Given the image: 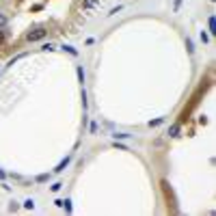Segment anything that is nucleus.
I'll return each instance as SVG.
<instances>
[{
    "label": "nucleus",
    "mask_w": 216,
    "mask_h": 216,
    "mask_svg": "<svg viewBox=\"0 0 216 216\" xmlns=\"http://www.w3.org/2000/svg\"><path fill=\"white\" fill-rule=\"evenodd\" d=\"M45 37H48V30L39 28V30H33V33H28V35H26V41L35 43V41H41V39H45Z\"/></svg>",
    "instance_id": "obj_1"
},
{
    "label": "nucleus",
    "mask_w": 216,
    "mask_h": 216,
    "mask_svg": "<svg viewBox=\"0 0 216 216\" xmlns=\"http://www.w3.org/2000/svg\"><path fill=\"white\" fill-rule=\"evenodd\" d=\"M97 2H100V0H82V9H84V11H91Z\"/></svg>",
    "instance_id": "obj_2"
},
{
    "label": "nucleus",
    "mask_w": 216,
    "mask_h": 216,
    "mask_svg": "<svg viewBox=\"0 0 216 216\" xmlns=\"http://www.w3.org/2000/svg\"><path fill=\"white\" fill-rule=\"evenodd\" d=\"M67 164H69V158H65V160H63V162H61V164L56 166V169H54V171H56V173H61V171H65V166H67Z\"/></svg>",
    "instance_id": "obj_3"
},
{
    "label": "nucleus",
    "mask_w": 216,
    "mask_h": 216,
    "mask_svg": "<svg viewBox=\"0 0 216 216\" xmlns=\"http://www.w3.org/2000/svg\"><path fill=\"white\" fill-rule=\"evenodd\" d=\"M177 132H179V123H175V126L169 130V136H177Z\"/></svg>",
    "instance_id": "obj_4"
},
{
    "label": "nucleus",
    "mask_w": 216,
    "mask_h": 216,
    "mask_svg": "<svg viewBox=\"0 0 216 216\" xmlns=\"http://www.w3.org/2000/svg\"><path fill=\"white\" fill-rule=\"evenodd\" d=\"M24 207H26V210H33V207H35V201H33V199H26V201H24Z\"/></svg>",
    "instance_id": "obj_5"
},
{
    "label": "nucleus",
    "mask_w": 216,
    "mask_h": 216,
    "mask_svg": "<svg viewBox=\"0 0 216 216\" xmlns=\"http://www.w3.org/2000/svg\"><path fill=\"white\" fill-rule=\"evenodd\" d=\"M7 22H9V19H7V15L0 13V28H5V26H7Z\"/></svg>",
    "instance_id": "obj_6"
},
{
    "label": "nucleus",
    "mask_w": 216,
    "mask_h": 216,
    "mask_svg": "<svg viewBox=\"0 0 216 216\" xmlns=\"http://www.w3.org/2000/svg\"><path fill=\"white\" fill-rule=\"evenodd\" d=\"M5 39H7V30H5V28H0V45L5 43Z\"/></svg>",
    "instance_id": "obj_7"
},
{
    "label": "nucleus",
    "mask_w": 216,
    "mask_h": 216,
    "mask_svg": "<svg viewBox=\"0 0 216 216\" xmlns=\"http://www.w3.org/2000/svg\"><path fill=\"white\" fill-rule=\"evenodd\" d=\"M61 207H65V210H67V212H71V201H69V199H65V201H63V205H61Z\"/></svg>",
    "instance_id": "obj_8"
},
{
    "label": "nucleus",
    "mask_w": 216,
    "mask_h": 216,
    "mask_svg": "<svg viewBox=\"0 0 216 216\" xmlns=\"http://www.w3.org/2000/svg\"><path fill=\"white\" fill-rule=\"evenodd\" d=\"M76 71H78V78H80V82H82V80H84V71H82V67H78Z\"/></svg>",
    "instance_id": "obj_9"
},
{
    "label": "nucleus",
    "mask_w": 216,
    "mask_h": 216,
    "mask_svg": "<svg viewBox=\"0 0 216 216\" xmlns=\"http://www.w3.org/2000/svg\"><path fill=\"white\" fill-rule=\"evenodd\" d=\"M61 186H63V184H58V182H56V184L52 186V193H58V190H61Z\"/></svg>",
    "instance_id": "obj_10"
},
{
    "label": "nucleus",
    "mask_w": 216,
    "mask_h": 216,
    "mask_svg": "<svg viewBox=\"0 0 216 216\" xmlns=\"http://www.w3.org/2000/svg\"><path fill=\"white\" fill-rule=\"evenodd\" d=\"M162 121H164V119H156V121H151V123H149V126H154V128H156V126H160V123H162Z\"/></svg>",
    "instance_id": "obj_11"
},
{
    "label": "nucleus",
    "mask_w": 216,
    "mask_h": 216,
    "mask_svg": "<svg viewBox=\"0 0 216 216\" xmlns=\"http://www.w3.org/2000/svg\"><path fill=\"white\" fill-rule=\"evenodd\" d=\"M5 177H7V173H5V171H0V179H5Z\"/></svg>",
    "instance_id": "obj_12"
}]
</instances>
